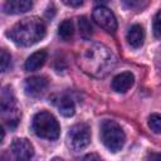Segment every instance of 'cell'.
<instances>
[{
  "mask_svg": "<svg viewBox=\"0 0 161 161\" xmlns=\"http://www.w3.org/2000/svg\"><path fill=\"white\" fill-rule=\"evenodd\" d=\"M4 136H5V132H4V130L1 128V142L4 141Z\"/></svg>",
  "mask_w": 161,
  "mask_h": 161,
  "instance_id": "d4e9b609",
  "label": "cell"
},
{
  "mask_svg": "<svg viewBox=\"0 0 161 161\" xmlns=\"http://www.w3.org/2000/svg\"><path fill=\"white\" fill-rule=\"evenodd\" d=\"M147 3L148 0H122L123 6L130 10H142Z\"/></svg>",
  "mask_w": 161,
  "mask_h": 161,
  "instance_id": "e0dca14e",
  "label": "cell"
},
{
  "mask_svg": "<svg viewBox=\"0 0 161 161\" xmlns=\"http://www.w3.org/2000/svg\"><path fill=\"white\" fill-rule=\"evenodd\" d=\"M148 126L155 133H161V114L153 113L148 117Z\"/></svg>",
  "mask_w": 161,
  "mask_h": 161,
  "instance_id": "ac0fdd59",
  "label": "cell"
},
{
  "mask_svg": "<svg viewBox=\"0 0 161 161\" xmlns=\"http://www.w3.org/2000/svg\"><path fill=\"white\" fill-rule=\"evenodd\" d=\"M94 3L97 4V6H104L108 3V0H94Z\"/></svg>",
  "mask_w": 161,
  "mask_h": 161,
  "instance_id": "603a6c76",
  "label": "cell"
},
{
  "mask_svg": "<svg viewBox=\"0 0 161 161\" xmlns=\"http://www.w3.org/2000/svg\"><path fill=\"white\" fill-rule=\"evenodd\" d=\"M48 87V79L43 75H34L25 80L24 89L25 93L30 97H39L42 96Z\"/></svg>",
  "mask_w": 161,
  "mask_h": 161,
  "instance_id": "9c48e42d",
  "label": "cell"
},
{
  "mask_svg": "<svg viewBox=\"0 0 161 161\" xmlns=\"http://www.w3.org/2000/svg\"><path fill=\"white\" fill-rule=\"evenodd\" d=\"M133 82H135L133 74L131 72H123V73L117 74L113 78L112 88H113V91H116L118 93H125L133 86Z\"/></svg>",
  "mask_w": 161,
  "mask_h": 161,
  "instance_id": "30bf717a",
  "label": "cell"
},
{
  "mask_svg": "<svg viewBox=\"0 0 161 161\" xmlns=\"http://www.w3.org/2000/svg\"><path fill=\"white\" fill-rule=\"evenodd\" d=\"M101 141L111 152H118L126 141V135L121 126L111 119H106L101 125Z\"/></svg>",
  "mask_w": 161,
  "mask_h": 161,
  "instance_id": "277c9868",
  "label": "cell"
},
{
  "mask_svg": "<svg viewBox=\"0 0 161 161\" xmlns=\"http://www.w3.org/2000/svg\"><path fill=\"white\" fill-rule=\"evenodd\" d=\"M78 28H79V34L84 40H89L93 33L92 25L89 23V20L86 16H80L78 19Z\"/></svg>",
  "mask_w": 161,
  "mask_h": 161,
  "instance_id": "2e32d148",
  "label": "cell"
},
{
  "mask_svg": "<svg viewBox=\"0 0 161 161\" xmlns=\"http://www.w3.org/2000/svg\"><path fill=\"white\" fill-rule=\"evenodd\" d=\"M48 58V54L45 50H38L35 53H33L26 60H25V69L29 70V72H33V70H36L39 69L40 67H43V64L45 63Z\"/></svg>",
  "mask_w": 161,
  "mask_h": 161,
  "instance_id": "4fadbf2b",
  "label": "cell"
},
{
  "mask_svg": "<svg viewBox=\"0 0 161 161\" xmlns=\"http://www.w3.org/2000/svg\"><path fill=\"white\" fill-rule=\"evenodd\" d=\"M84 158H99L98 156H96V155H87Z\"/></svg>",
  "mask_w": 161,
  "mask_h": 161,
  "instance_id": "cb8c5ba5",
  "label": "cell"
},
{
  "mask_svg": "<svg viewBox=\"0 0 161 161\" xmlns=\"http://www.w3.org/2000/svg\"><path fill=\"white\" fill-rule=\"evenodd\" d=\"M58 34L63 40H70L74 34V26H73L72 20L69 19L63 20L58 28Z\"/></svg>",
  "mask_w": 161,
  "mask_h": 161,
  "instance_id": "9a60e30c",
  "label": "cell"
},
{
  "mask_svg": "<svg viewBox=\"0 0 161 161\" xmlns=\"http://www.w3.org/2000/svg\"><path fill=\"white\" fill-rule=\"evenodd\" d=\"M15 104H16V99L13 89L9 86L4 87L0 96V109H1L3 121L10 130L15 128L20 119V113L18 112Z\"/></svg>",
  "mask_w": 161,
  "mask_h": 161,
  "instance_id": "5b68a950",
  "label": "cell"
},
{
  "mask_svg": "<svg viewBox=\"0 0 161 161\" xmlns=\"http://www.w3.org/2000/svg\"><path fill=\"white\" fill-rule=\"evenodd\" d=\"M78 64L84 73L102 78L114 68L116 58L109 48L101 43H96L80 54Z\"/></svg>",
  "mask_w": 161,
  "mask_h": 161,
  "instance_id": "6da1fadb",
  "label": "cell"
},
{
  "mask_svg": "<svg viewBox=\"0 0 161 161\" xmlns=\"http://www.w3.org/2000/svg\"><path fill=\"white\" fill-rule=\"evenodd\" d=\"M10 148L14 157L18 160H29L34 156V147L26 138H15Z\"/></svg>",
  "mask_w": 161,
  "mask_h": 161,
  "instance_id": "ba28073f",
  "label": "cell"
},
{
  "mask_svg": "<svg viewBox=\"0 0 161 161\" xmlns=\"http://www.w3.org/2000/svg\"><path fill=\"white\" fill-rule=\"evenodd\" d=\"M67 142L73 151L84 150L91 142V128L87 123H77L72 126L67 135Z\"/></svg>",
  "mask_w": 161,
  "mask_h": 161,
  "instance_id": "8992f818",
  "label": "cell"
},
{
  "mask_svg": "<svg viewBox=\"0 0 161 161\" xmlns=\"http://www.w3.org/2000/svg\"><path fill=\"white\" fill-rule=\"evenodd\" d=\"M152 29H153L155 36L158 38V39H161V9L156 13V15H155V18H153Z\"/></svg>",
  "mask_w": 161,
  "mask_h": 161,
  "instance_id": "ffe728a7",
  "label": "cell"
},
{
  "mask_svg": "<svg viewBox=\"0 0 161 161\" xmlns=\"http://www.w3.org/2000/svg\"><path fill=\"white\" fill-rule=\"evenodd\" d=\"M92 18L98 26L108 33H114L117 30V20L114 14L106 6H97L93 13Z\"/></svg>",
  "mask_w": 161,
  "mask_h": 161,
  "instance_id": "52a82bcc",
  "label": "cell"
},
{
  "mask_svg": "<svg viewBox=\"0 0 161 161\" xmlns=\"http://www.w3.org/2000/svg\"><path fill=\"white\" fill-rule=\"evenodd\" d=\"M63 4H65L67 6H70V8H79L83 5V1L84 0H62Z\"/></svg>",
  "mask_w": 161,
  "mask_h": 161,
  "instance_id": "44dd1931",
  "label": "cell"
},
{
  "mask_svg": "<svg viewBox=\"0 0 161 161\" xmlns=\"http://www.w3.org/2000/svg\"><path fill=\"white\" fill-rule=\"evenodd\" d=\"M31 128L38 137L45 140H57L60 132L57 118L47 111H40L33 117Z\"/></svg>",
  "mask_w": 161,
  "mask_h": 161,
  "instance_id": "3957f363",
  "label": "cell"
},
{
  "mask_svg": "<svg viewBox=\"0 0 161 161\" xmlns=\"http://www.w3.org/2000/svg\"><path fill=\"white\" fill-rule=\"evenodd\" d=\"M0 68H1V72L3 73L11 68V57H10V54L5 49H1V54H0Z\"/></svg>",
  "mask_w": 161,
  "mask_h": 161,
  "instance_id": "d6986e66",
  "label": "cell"
},
{
  "mask_svg": "<svg viewBox=\"0 0 161 161\" xmlns=\"http://www.w3.org/2000/svg\"><path fill=\"white\" fill-rule=\"evenodd\" d=\"M127 43L132 47V48H140L143 42H145V30L140 24H135L132 25L126 35Z\"/></svg>",
  "mask_w": 161,
  "mask_h": 161,
  "instance_id": "7c38bea8",
  "label": "cell"
},
{
  "mask_svg": "<svg viewBox=\"0 0 161 161\" xmlns=\"http://www.w3.org/2000/svg\"><path fill=\"white\" fill-rule=\"evenodd\" d=\"M45 24L40 18L30 16L18 21L9 31L8 36L18 45L30 47L45 36Z\"/></svg>",
  "mask_w": 161,
  "mask_h": 161,
  "instance_id": "7a4b0ae2",
  "label": "cell"
},
{
  "mask_svg": "<svg viewBox=\"0 0 161 161\" xmlns=\"http://www.w3.org/2000/svg\"><path fill=\"white\" fill-rule=\"evenodd\" d=\"M33 6V0H5L4 11L6 14H23L30 10Z\"/></svg>",
  "mask_w": 161,
  "mask_h": 161,
  "instance_id": "8fae6325",
  "label": "cell"
},
{
  "mask_svg": "<svg viewBox=\"0 0 161 161\" xmlns=\"http://www.w3.org/2000/svg\"><path fill=\"white\" fill-rule=\"evenodd\" d=\"M146 158H148V160H155V158L161 160V153H150Z\"/></svg>",
  "mask_w": 161,
  "mask_h": 161,
  "instance_id": "7402d4cb",
  "label": "cell"
},
{
  "mask_svg": "<svg viewBox=\"0 0 161 161\" xmlns=\"http://www.w3.org/2000/svg\"><path fill=\"white\" fill-rule=\"evenodd\" d=\"M57 107L58 111L60 112V114H63L64 117H72L75 113V106L74 102L72 101V98H69L68 96H63L57 101Z\"/></svg>",
  "mask_w": 161,
  "mask_h": 161,
  "instance_id": "5bb4252c",
  "label": "cell"
}]
</instances>
